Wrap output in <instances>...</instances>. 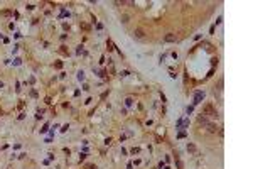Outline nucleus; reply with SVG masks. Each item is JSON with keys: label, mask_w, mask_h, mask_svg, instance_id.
<instances>
[{"label": "nucleus", "mask_w": 253, "mask_h": 169, "mask_svg": "<svg viewBox=\"0 0 253 169\" xmlns=\"http://www.w3.org/2000/svg\"><path fill=\"white\" fill-rule=\"evenodd\" d=\"M202 115H209V117L218 118V112H216V110L213 108V105H211V103L204 105V108H202Z\"/></svg>", "instance_id": "f257e3e1"}, {"label": "nucleus", "mask_w": 253, "mask_h": 169, "mask_svg": "<svg viewBox=\"0 0 253 169\" xmlns=\"http://www.w3.org/2000/svg\"><path fill=\"white\" fill-rule=\"evenodd\" d=\"M133 37H135V39H145V31L140 29V27L135 29V31H133Z\"/></svg>", "instance_id": "f03ea898"}, {"label": "nucleus", "mask_w": 253, "mask_h": 169, "mask_svg": "<svg viewBox=\"0 0 253 169\" xmlns=\"http://www.w3.org/2000/svg\"><path fill=\"white\" fill-rule=\"evenodd\" d=\"M204 98V91H197L196 95H194V105H197V103H201V100Z\"/></svg>", "instance_id": "7ed1b4c3"}, {"label": "nucleus", "mask_w": 253, "mask_h": 169, "mask_svg": "<svg viewBox=\"0 0 253 169\" xmlns=\"http://www.w3.org/2000/svg\"><path fill=\"white\" fill-rule=\"evenodd\" d=\"M164 41H165V42H175V41H177V36H175V34H167V36L164 37Z\"/></svg>", "instance_id": "20e7f679"}, {"label": "nucleus", "mask_w": 253, "mask_h": 169, "mask_svg": "<svg viewBox=\"0 0 253 169\" xmlns=\"http://www.w3.org/2000/svg\"><path fill=\"white\" fill-rule=\"evenodd\" d=\"M206 129H208V132H209V134H216L218 127H216L214 124H208V125H206Z\"/></svg>", "instance_id": "39448f33"}, {"label": "nucleus", "mask_w": 253, "mask_h": 169, "mask_svg": "<svg viewBox=\"0 0 253 169\" xmlns=\"http://www.w3.org/2000/svg\"><path fill=\"white\" fill-rule=\"evenodd\" d=\"M197 122H199V124H202V125H208V124H209V122H208V118H206V115H202V113L199 115Z\"/></svg>", "instance_id": "423d86ee"}, {"label": "nucleus", "mask_w": 253, "mask_h": 169, "mask_svg": "<svg viewBox=\"0 0 253 169\" xmlns=\"http://www.w3.org/2000/svg\"><path fill=\"white\" fill-rule=\"evenodd\" d=\"M187 151L192 152V154H197V149H196V146H194V144H187Z\"/></svg>", "instance_id": "0eeeda50"}, {"label": "nucleus", "mask_w": 253, "mask_h": 169, "mask_svg": "<svg viewBox=\"0 0 253 169\" xmlns=\"http://www.w3.org/2000/svg\"><path fill=\"white\" fill-rule=\"evenodd\" d=\"M138 152H140V149H135V147L132 149V154H138Z\"/></svg>", "instance_id": "6e6552de"}]
</instances>
